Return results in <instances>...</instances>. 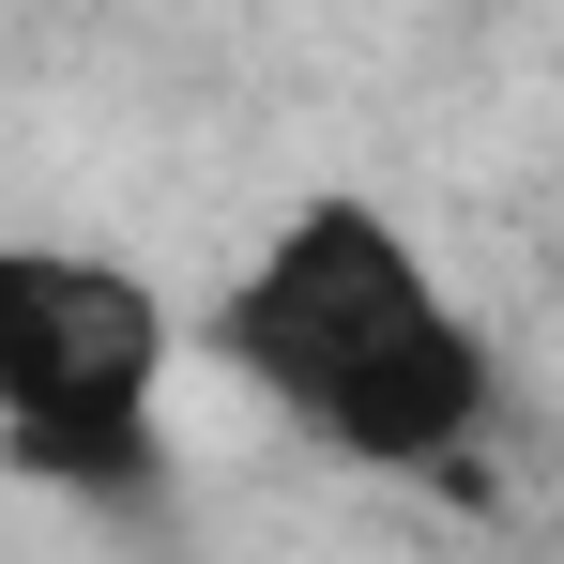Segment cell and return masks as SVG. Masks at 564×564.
Wrapping results in <instances>:
<instances>
[{
  "instance_id": "2",
  "label": "cell",
  "mask_w": 564,
  "mask_h": 564,
  "mask_svg": "<svg viewBox=\"0 0 564 564\" xmlns=\"http://www.w3.org/2000/svg\"><path fill=\"white\" fill-rule=\"evenodd\" d=\"M153 381H169V305L122 260H62V245L0 260V412L46 488H138Z\"/></svg>"
},
{
  "instance_id": "1",
  "label": "cell",
  "mask_w": 564,
  "mask_h": 564,
  "mask_svg": "<svg viewBox=\"0 0 564 564\" xmlns=\"http://www.w3.org/2000/svg\"><path fill=\"white\" fill-rule=\"evenodd\" d=\"M214 351L275 412H305L336 458H381V473H443L473 443V412H488L473 321L427 290V260L381 229L367 198H305L275 245L229 275Z\"/></svg>"
}]
</instances>
